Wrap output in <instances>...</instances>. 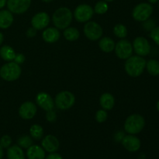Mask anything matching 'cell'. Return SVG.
I'll return each mask as SVG.
<instances>
[{"label":"cell","mask_w":159,"mask_h":159,"mask_svg":"<svg viewBox=\"0 0 159 159\" xmlns=\"http://www.w3.org/2000/svg\"><path fill=\"white\" fill-rule=\"evenodd\" d=\"M42 37L43 40L48 43H53L57 42L60 39V32L56 27L46 28L43 31Z\"/></svg>","instance_id":"e0dca14e"},{"label":"cell","mask_w":159,"mask_h":159,"mask_svg":"<svg viewBox=\"0 0 159 159\" xmlns=\"http://www.w3.org/2000/svg\"><path fill=\"white\" fill-rule=\"evenodd\" d=\"M14 62L17 63L18 65L20 64H23L25 61V56L23 55L21 53H19V54H16L15 58H14Z\"/></svg>","instance_id":"e575fe53"},{"label":"cell","mask_w":159,"mask_h":159,"mask_svg":"<svg viewBox=\"0 0 159 159\" xmlns=\"http://www.w3.org/2000/svg\"><path fill=\"white\" fill-rule=\"evenodd\" d=\"M28 159H44L45 151L39 145H31L26 151Z\"/></svg>","instance_id":"ac0fdd59"},{"label":"cell","mask_w":159,"mask_h":159,"mask_svg":"<svg viewBox=\"0 0 159 159\" xmlns=\"http://www.w3.org/2000/svg\"><path fill=\"white\" fill-rule=\"evenodd\" d=\"M146 60L141 56H130L126 60L124 68L128 75L138 77L144 72L146 68Z\"/></svg>","instance_id":"6da1fadb"},{"label":"cell","mask_w":159,"mask_h":159,"mask_svg":"<svg viewBox=\"0 0 159 159\" xmlns=\"http://www.w3.org/2000/svg\"><path fill=\"white\" fill-rule=\"evenodd\" d=\"M17 143L20 148L27 149L33 144V140L31 137L28 136V135H23L19 138Z\"/></svg>","instance_id":"83f0119b"},{"label":"cell","mask_w":159,"mask_h":159,"mask_svg":"<svg viewBox=\"0 0 159 159\" xmlns=\"http://www.w3.org/2000/svg\"><path fill=\"white\" fill-rule=\"evenodd\" d=\"M72 19V12L67 7L58 8L52 16L53 23L58 30H65L68 27L71 23Z\"/></svg>","instance_id":"7a4b0ae2"},{"label":"cell","mask_w":159,"mask_h":159,"mask_svg":"<svg viewBox=\"0 0 159 159\" xmlns=\"http://www.w3.org/2000/svg\"><path fill=\"white\" fill-rule=\"evenodd\" d=\"M103 1H105V2H113V0H103Z\"/></svg>","instance_id":"ee69618b"},{"label":"cell","mask_w":159,"mask_h":159,"mask_svg":"<svg viewBox=\"0 0 159 159\" xmlns=\"http://www.w3.org/2000/svg\"><path fill=\"white\" fill-rule=\"evenodd\" d=\"M115 43L114 40L112 38L108 37H104L100 39L99 41V47L105 53H110L113 51L115 48Z\"/></svg>","instance_id":"44dd1931"},{"label":"cell","mask_w":159,"mask_h":159,"mask_svg":"<svg viewBox=\"0 0 159 159\" xmlns=\"http://www.w3.org/2000/svg\"><path fill=\"white\" fill-rule=\"evenodd\" d=\"M75 97L69 91H61L57 94L54 99V105L61 110H67L74 106Z\"/></svg>","instance_id":"5b68a950"},{"label":"cell","mask_w":159,"mask_h":159,"mask_svg":"<svg viewBox=\"0 0 159 159\" xmlns=\"http://www.w3.org/2000/svg\"><path fill=\"white\" fill-rule=\"evenodd\" d=\"M133 49L138 56L144 57L150 53L151 45L146 38L143 37H138L133 42Z\"/></svg>","instance_id":"8fae6325"},{"label":"cell","mask_w":159,"mask_h":159,"mask_svg":"<svg viewBox=\"0 0 159 159\" xmlns=\"http://www.w3.org/2000/svg\"><path fill=\"white\" fill-rule=\"evenodd\" d=\"M43 2H52L53 0H42Z\"/></svg>","instance_id":"7bdbcfd3"},{"label":"cell","mask_w":159,"mask_h":159,"mask_svg":"<svg viewBox=\"0 0 159 159\" xmlns=\"http://www.w3.org/2000/svg\"><path fill=\"white\" fill-rule=\"evenodd\" d=\"M115 53L120 59L127 60L133 54V45L129 40L122 39L115 45Z\"/></svg>","instance_id":"ba28073f"},{"label":"cell","mask_w":159,"mask_h":159,"mask_svg":"<svg viewBox=\"0 0 159 159\" xmlns=\"http://www.w3.org/2000/svg\"><path fill=\"white\" fill-rule=\"evenodd\" d=\"M84 34L90 40L96 41L102 37L103 30L99 23L94 21H88L84 26Z\"/></svg>","instance_id":"52a82bcc"},{"label":"cell","mask_w":159,"mask_h":159,"mask_svg":"<svg viewBox=\"0 0 159 159\" xmlns=\"http://www.w3.org/2000/svg\"><path fill=\"white\" fill-rule=\"evenodd\" d=\"M99 102L102 108L105 110H110L113 108L115 104V99L113 96L110 93H103L100 96Z\"/></svg>","instance_id":"ffe728a7"},{"label":"cell","mask_w":159,"mask_h":159,"mask_svg":"<svg viewBox=\"0 0 159 159\" xmlns=\"http://www.w3.org/2000/svg\"><path fill=\"white\" fill-rule=\"evenodd\" d=\"M146 68L151 75H159V61L155 59H151L146 62Z\"/></svg>","instance_id":"d4e9b609"},{"label":"cell","mask_w":159,"mask_h":159,"mask_svg":"<svg viewBox=\"0 0 159 159\" xmlns=\"http://www.w3.org/2000/svg\"><path fill=\"white\" fill-rule=\"evenodd\" d=\"M41 145L43 150L49 153L55 152L58 150L60 142L55 136L52 134L47 135L41 141Z\"/></svg>","instance_id":"2e32d148"},{"label":"cell","mask_w":159,"mask_h":159,"mask_svg":"<svg viewBox=\"0 0 159 159\" xmlns=\"http://www.w3.org/2000/svg\"><path fill=\"white\" fill-rule=\"evenodd\" d=\"M153 13V6L150 3L142 2L137 5L133 9L132 16L136 21L144 22L148 20Z\"/></svg>","instance_id":"8992f818"},{"label":"cell","mask_w":159,"mask_h":159,"mask_svg":"<svg viewBox=\"0 0 159 159\" xmlns=\"http://www.w3.org/2000/svg\"><path fill=\"white\" fill-rule=\"evenodd\" d=\"M158 7H159V0H158Z\"/></svg>","instance_id":"f6af8a7d"},{"label":"cell","mask_w":159,"mask_h":159,"mask_svg":"<svg viewBox=\"0 0 159 159\" xmlns=\"http://www.w3.org/2000/svg\"><path fill=\"white\" fill-rule=\"evenodd\" d=\"M148 1L150 2V4H155L157 2H158V0H148Z\"/></svg>","instance_id":"60d3db41"},{"label":"cell","mask_w":159,"mask_h":159,"mask_svg":"<svg viewBox=\"0 0 159 159\" xmlns=\"http://www.w3.org/2000/svg\"><path fill=\"white\" fill-rule=\"evenodd\" d=\"M3 155H4V152H3V148L0 146V159H2Z\"/></svg>","instance_id":"f35d334b"},{"label":"cell","mask_w":159,"mask_h":159,"mask_svg":"<svg viewBox=\"0 0 159 159\" xmlns=\"http://www.w3.org/2000/svg\"><path fill=\"white\" fill-rule=\"evenodd\" d=\"M145 126L144 118L140 114L130 115L124 122V130L129 134H137L142 131Z\"/></svg>","instance_id":"3957f363"},{"label":"cell","mask_w":159,"mask_h":159,"mask_svg":"<svg viewBox=\"0 0 159 159\" xmlns=\"http://www.w3.org/2000/svg\"><path fill=\"white\" fill-rule=\"evenodd\" d=\"M8 159H25V155L22 148L19 145H13L8 148Z\"/></svg>","instance_id":"7402d4cb"},{"label":"cell","mask_w":159,"mask_h":159,"mask_svg":"<svg viewBox=\"0 0 159 159\" xmlns=\"http://www.w3.org/2000/svg\"><path fill=\"white\" fill-rule=\"evenodd\" d=\"M50 23V16L47 12H40L35 14L31 19L32 27L37 30H41L45 29Z\"/></svg>","instance_id":"4fadbf2b"},{"label":"cell","mask_w":159,"mask_h":159,"mask_svg":"<svg viewBox=\"0 0 159 159\" xmlns=\"http://www.w3.org/2000/svg\"><path fill=\"white\" fill-rule=\"evenodd\" d=\"M56 119H57V114H56L55 111H54V110L47 111L46 120L48 121V122L54 123L55 122Z\"/></svg>","instance_id":"836d02e7"},{"label":"cell","mask_w":159,"mask_h":159,"mask_svg":"<svg viewBox=\"0 0 159 159\" xmlns=\"http://www.w3.org/2000/svg\"><path fill=\"white\" fill-rule=\"evenodd\" d=\"M94 10L88 4H81L75 8L74 11V17L79 23H86L93 17Z\"/></svg>","instance_id":"9c48e42d"},{"label":"cell","mask_w":159,"mask_h":159,"mask_svg":"<svg viewBox=\"0 0 159 159\" xmlns=\"http://www.w3.org/2000/svg\"><path fill=\"white\" fill-rule=\"evenodd\" d=\"M37 106L32 102H23L19 108V115L23 120H31L37 114Z\"/></svg>","instance_id":"7c38bea8"},{"label":"cell","mask_w":159,"mask_h":159,"mask_svg":"<svg viewBox=\"0 0 159 159\" xmlns=\"http://www.w3.org/2000/svg\"><path fill=\"white\" fill-rule=\"evenodd\" d=\"M6 2H7V0H0V9H2L6 5Z\"/></svg>","instance_id":"74e56055"},{"label":"cell","mask_w":159,"mask_h":159,"mask_svg":"<svg viewBox=\"0 0 159 159\" xmlns=\"http://www.w3.org/2000/svg\"><path fill=\"white\" fill-rule=\"evenodd\" d=\"M30 134L32 138L35 140H40L43 138V127L39 124H34L30 129Z\"/></svg>","instance_id":"484cf974"},{"label":"cell","mask_w":159,"mask_h":159,"mask_svg":"<svg viewBox=\"0 0 159 159\" xmlns=\"http://www.w3.org/2000/svg\"><path fill=\"white\" fill-rule=\"evenodd\" d=\"M127 33H128L127 32V28L121 23L115 25L114 27H113V34L119 38H125L127 36Z\"/></svg>","instance_id":"4316f807"},{"label":"cell","mask_w":159,"mask_h":159,"mask_svg":"<svg viewBox=\"0 0 159 159\" xmlns=\"http://www.w3.org/2000/svg\"><path fill=\"white\" fill-rule=\"evenodd\" d=\"M3 40H4V36H3L2 33L0 32V45H1L2 43Z\"/></svg>","instance_id":"ab89813d"},{"label":"cell","mask_w":159,"mask_h":159,"mask_svg":"<svg viewBox=\"0 0 159 159\" xmlns=\"http://www.w3.org/2000/svg\"><path fill=\"white\" fill-rule=\"evenodd\" d=\"M121 142H122L124 148L130 152H135L139 150L141 144L139 138L138 137L134 136V134H129L124 136Z\"/></svg>","instance_id":"9a60e30c"},{"label":"cell","mask_w":159,"mask_h":159,"mask_svg":"<svg viewBox=\"0 0 159 159\" xmlns=\"http://www.w3.org/2000/svg\"><path fill=\"white\" fill-rule=\"evenodd\" d=\"M8 10L12 13L22 14L28 10L31 5V0H7Z\"/></svg>","instance_id":"30bf717a"},{"label":"cell","mask_w":159,"mask_h":159,"mask_svg":"<svg viewBox=\"0 0 159 159\" xmlns=\"http://www.w3.org/2000/svg\"><path fill=\"white\" fill-rule=\"evenodd\" d=\"M150 37L159 46V26H155L152 31H150Z\"/></svg>","instance_id":"1f68e13d"},{"label":"cell","mask_w":159,"mask_h":159,"mask_svg":"<svg viewBox=\"0 0 159 159\" xmlns=\"http://www.w3.org/2000/svg\"><path fill=\"white\" fill-rule=\"evenodd\" d=\"M12 144V138L9 135H3L0 139V146L2 148H8Z\"/></svg>","instance_id":"4dcf8cb0"},{"label":"cell","mask_w":159,"mask_h":159,"mask_svg":"<svg viewBox=\"0 0 159 159\" xmlns=\"http://www.w3.org/2000/svg\"><path fill=\"white\" fill-rule=\"evenodd\" d=\"M13 20V16L10 11H0V29H8L12 24Z\"/></svg>","instance_id":"d6986e66"},{"label":"cell","mask_w":159,"mask_h":159,"mask_svg":"<svg viewBox=\"0 0 159 159\" xmlns=\"http://www.w3.org/2000/svg\"><path fill=\"white\" fill-rule=\"evenodd\" d=\"M22 73L20 65L14 61H9L0 68V76L7 82H13L20 77Z\"/></svg>","instance_id":"277c9868"},{"label":"cell","mask_w":159,"mask_h":159,"mask_svg":"<svg viewBox=\"0 0 159 159\" xmlns=\"http://www.w3.org/2000/svg\"><path fill=\"white\" fill-rule=\"evenodd\" d=\"M143 27L146 31H152L155 27V22L153 20H150L149 18L148 20L144 21Z\"/></svg>","instance_id":"d6a6232c"},{"label":"cell","mask_w":159,"mask_h":159,"mask_svg":"<svg viewBox=\"0 0 159 159\" xmlns=\"http://www.w3.org/2000/svg\"><path fill=\"white\" fill-rule=\"evenodd\" d=\"M16 52L13 48L8 45H5L0 48V57L6 61H12L15 58Z\"/></svg>","instance_id":"603a6c76"},{"label":"cell","mask_w":159,"mask_h":159,"mask_svg":"<svg viewBox=\"0 0 159 159\" xmlns=\"http://www.w3.org/2000/svg\"><path fill=\"white\" fill-rule=\"evenodd\" d=\"M109 6L108 4L107 3V2L105 1H99L95 5L94 7V12L96 13L99 14V15H102V14L106 13V12L108 11Z\"/></svg>","instance_id":"f1b7e54d"},{"label":"cell","mask_w":159,"mask_h":159,"mask_svg":"<svg viewBox=\"0 0 159 159\" xmlns=\"http://www.w3.org/2000/svg\"><path fill=\"white\" fill-rule=\"evenodd\" d=\"M156 107H157V110H158V111L159 112V100L158 101V102H157Z\"/></svg>","instance_id":"b9f144b4"},{"label":"cell","mask_w":159,"mask_h":159,"mask_svg":"<svg viewBox=\"0 0 159 159\" xmlns=\"http://www.w3.org/2000/svg\"><path fill=\"white\" fill-rule=\"evenodd\" d=\"M107 117H108V114H107V112L105 110H99L96 112V116H95V118H96V120L97 121L99 124H102V123H104L106 120H107Z\"/></svg>","instance_id":"f546056e"},{"label":"cell","mask_w":159,"mask_h":159,"mask_svg":"<svg viewBox=\"0 0 159 159\" xmlns=\"http://www.w3.org/2000/svg\"><path fill=\"white\" fill-rule=\"evenodd\" d=\"M36 103L45 111H49L54 109V101L49 94L46 93H39L36 96Z\"/></svg>","instance_id":"5bb4252c"},{"label":"cell","mask_w":159,"mask_h":159,"mask_svg":"<svg viewBox=\"0 0 159 159\" xmlns=\"http://www.w3.org/2000/svg\"><path fill=\"white\" fill-rule=\"evenodd\" d=\"M45 159H63V158H62L61 155H59V154L56 153V152H52V153H51L50 155H48Z\"/></svg>","instance_id":"8d00e7d4"},{"label":"cell","mask_w":159,"mask_h":159,"mask_svg":"<svg viewBox=\"0 0 159 159\" xmlns=\"http://www.w3.org/2000/svg\"><path fill=\"white\" fill-rule=\"evenodd\" d=\"M26 36H27L28 37H30V38H32V37H34L36 36V34H37V30L34 29V27H30L29 28V29L26 30Z\"/></svg>","instance_id":"d590c367"},{"label":"cell","mask_w":159,"mask_h":159,"mask_svg":"<svg viewBox=\"0 0 159 159\" xmlns=\"http://www.w3.org/2000/svg\"><path fill=\"white\" fill-rule=\"evenodd\" d=\"M64 37L68 41H75L80 37L79 30L75 27H67L64 30Z\"/></svg>","instance_id":"cb8c5ba5"}]
</instances>
